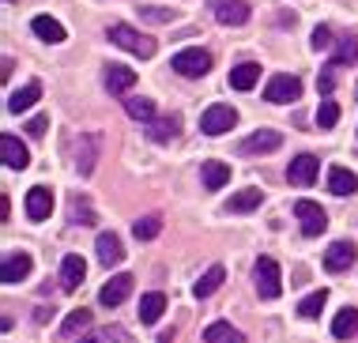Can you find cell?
I'll list each match as a JSON object with an SVG mask.
<instances>
[{
  "instance_id": "6da1fadb",
  "label": "cell",
  "mask_w": 358,
  "mask_h": 343,
  "mask_svg": "<svg viewBox=\"0 0 358 343\" xmlns=\"http://www.w3.org/2000/svg\"><path fill=\"white\" fill-rule=\"evenodd\" d=\"M106 34H110V42H113V46L129 49V53H136V57H151V53H155V38L140 34V31H132V27H124V23L110 27Z\"/></svg>"
},
{
  "instance_id": "7a4b0ae2",
  "label": "cell",
  "mask_w": 358,
  "mask_h": 343,
  "mask_svg": "<svg viewBox=\"0 0 358 343\" xmlns=\"http://www.w3.org/2000/svg\"><path fill=\"white\" fill-rule=\"evenodd\" d=\"M173 72L189 76V80H200V76L211 72V53L208 49H181V53H173Z\"/></svg>"
},
{
  "instance_id": "3957f363",
  "label": "cell",
  "mask_w": 358,
  "mask_h": 343,
  "mask_svg": "<svg viewBox=\"0 0 358 343\" xmlns=\"http://www.w3.org/2000/svg\"><path fill=\"white\" fill-rule=\"evenodd\" d=\"M253 279H257L260 298H279V294H283V276H279V264H275L272 257H260V260H257Z\"/></svg>"
},
{
  "instance_id": "277c9868",
  "label": "cell",
  "mask_w": 358,
  "mask_h": 343,
  "mask_svg": "<svg viewBox=\"0 0 358 343\" xmlns=\"http://www.w3.org/2000/svg\"><path fill=\"white\" fill-rule=\"evenodd\" d=\"M294 215H298V223H302V238H321L324 227H328L324 208H321V204H313V200H298Z\"/></svg>"
},
{
  "instance_id": "5b68a950",
  "label": "cell",
  "mask_w": 358,
  "mask_h": 343,
  "mask_svg": "<svg viewBox=\"0 0 358 343\" xmlns=\"http://www.w3.org/2000/svg\"><path fill=\"white\" fill-rule=\"evenodd\" d=\"M264 98H268V102H279V106H283V102H298V98H302V80L290 76V72H279V76L268 80Z\"/></svg>"
},
{
  "instance_id": "8992f818",
  "label": "cell",
  "mask_w": 358,
  "mask_h": 343,
  "mask_svg": "<svg viewBox=\"0 0 358 343\" xmlns=\"http://www.w3.org/2000/svg\"><path fill=\"white\" fill-rule=\"evenodd\" d=\"M238 125V110L234 106H208L204 117H200V129H204L208 136H222V132H230Z\"/></svg>"
},
{
  "instance_id": "52a82bcc",
  "label": "cell",
  "mask_w": 358,
  "mask_h": 343,
  "mask_svg": "<svg viewBox=\"0 0 358 343\" xmlns=\"http://www.w3.org/2000/svg\"><path fill=\"white\" fill-rule=\"evenodd\" d=\"M317 170H321V159H317V155H309V151H302V155H294V159H290L287 181L290 185H313L317 181Z\"/></svg>"
},
{
  "instance_id": "ba28073f",
  "label": "cell",
  "mask_w": 358,
  "mask_h": 343,
  "mask_svg": "<svg viewBox=\"0 0 358 343\" xmlns=\"http://www.w3.org/2000/svg\"><path fill=\"white\" fill-rule=\"evenodd\" d=\"M129 294H132V276H129V272H117L113 279H106V287L99 290V302L106 309H113V306H121Z\"/></svg>"
},
{
  "instance_id": "9c48e42d",
  "label": "cell",
  "mask_w": 358,
  "mask_h": 343,
  "mask_svg": "<svg viewBox=\"0 0 358 343\" xmlns=\"http://www.w3.org/2000/svg\"><path fill=\"white\" fill-rule=\"evenodd\" d=\"M355 257H358L355 241H332V245H328V253H324V268L328 272H347L355 264Z\"/></svg>"
},
{
  "instance_id": "30bf717a",
  "label": "cell",
  "mask_w": 358,
  "mask_h": 343,
  "mask_svg": "<svg viewBox=\"0 0 358 343\" xmlns=\"http://www.w3.org/2000/svg\"><path fill=\"white\" fill-rule=\"evenodd\" d=\"M279 144H283V136H279L275 129H257L253 136L241 140V151L245 155H268V151H275Z\"/></svg>"
},
{
  "instance_id": "8fae6325",
  "label": "cell",
  "mask_w": 358,
  "mask_h": 343,
  "mask_svg": "<svg viewBox=\"0 0 358 343\" xmlns=\"http://www.w3.org/2000/svg\"><path fill=\"white\" fill-rule=\"evenodd\" d=\"M0 159H4L8 170H27V162H31V155H27V147L15 140V136H0Z\"/></svg>"
},
{
  "instance_id": "7c38bea8",
  "label": "cell",
  "mask_w": 358,
  "mask_h": 343,
  "mask_svg": "<svg viewBox=\"0 0 358 343\" xmlns=\"http://www.w3.org/2000/svg\"><path fill=\"white\" fill-rule=\"evenodd\" d=\"M27 276H31V257L27 253H8L4 264H0V279L12 287V283H23Z\"/></svg>"
},
{
  "instance_id": "4fadbf2b",
  "label": "cell",
  "mask_w": 358,
  "mask_h": 343,
  "mask_svg": "<svg viewBox=\"0 0 358 343\" xmlns=\"http://www.w3.org/2000/svg\"><path fill=\"white\" fill-rule=\"evenodd\" d=\"M50 211H53V192L45 189V185H34V189L27 192V215H31L34 223H42V219H50Z\"/></svg>"
},
{
  "instance_id": "5bb4252c",
  "label": "cell",
  "mask_w": 358,
  "mask_h": 343,
  "mask_svg": "<svg viewBox=\"0 0 358 343\" xmlns=\"http://www.w3.org/2000/svg\"><path fill=\"white\" fill-rule=\"evenodd\" d=\"M94 249H99V260L102 268H117V264L124 260V245L117 234H99V241H94Z\"/></svg>"
},
{
  "instance_id": "9a60e30c",
  "label": "cell",
  "mask_w": 358,
  "mask_h": 343,
  "mask_svg": "<svg viewBox=\"0 0 358 343\" xmlns=\"http://www.w3.org/2000/svg\"><path fill=\"white\" fill-rule=\"evenodd\" d=\"M132 87H136V72H132V68H124V64L106 68V91L110 94H124V91H132Z\"/></svg>"
},
{
  "instance_id": "2e32d148",
  "label": "cell",
  "mask_w": 358,
  "mask_h": 343,
  "mask_svg": "<svg viewBox=\"0 0 358 343\" xmlns=\"http://www.w3.org/2000/svg\"><path fill=\"white\" fill-rule=\"evenodd\" d=\"M83 276H87L83 257H80V253H69V257L61 260V287H64V290H76V287L83 283Z\"/></svg>"
},
{
  "instance_id": "e0dca14e",
  "label": "cell",
  "mask_w": 358,
  "mask_h": 343,
  "mask_svg": "<svg viewBox=\"0 0 358 343\" xmlns=\"http://www.w3.org/2000/svg\"><path fill=\"white\" fill-rule=\"evenodd\" d=\"M215 15L227 27H241L249 19V4L245 0H215Z\"/></svg>"
},
{
  "instance_id": "ac0fdd59",
  "label": "cell",
  "mask_w": 358,
  "mask_h": 343,
  "mask_svg": "<svg viewBox=\"0 0 358 343\" xmlns=\"http://www.w3.org/2000/svg\"><path fill=\"white\" fill-rule=\"evenodd\" d=\"M99 136H80V144H76V166H80V174L87 178V174L94 170V159H99Z\"/></svg>"
},
{
  "instance_id": "d6986e66",
  "label": "cell",
  "mask_w": 358,
  "mask_h": 343,
  "mask_svg": "<svg viewBox=\"0 0 358 343\" xmlns=\"http://www.w3.org/2000/svg\"><path fill=\"white\" fill-rule=\"evenodd\" d=\"M162 313H166V294L162 290H151L140 298V325H155Z\"/></svg>"
},
{
  "instance_id": "ffe728a7",
  "label": "cell",
  "mask_w": 358,
  "mask_h": 343,
  "mask_svg": "<svg viewBox=\"0 0 358 343\" xmlns=\"http://www.w3.org/2000/svg\"><path fill=\"white\" fill-rule=\"evenodd\" d=\"M257 80H260V64L257 61H241L238 68H230V87H234V91H253Z\"/></svg>"
},
{
  "instance_id": "44dd1931",
  "label": "cell",
  "mask_w": 358,
  "mask_h": 343,
  "mask_svg": "<svg viewBox=\"0 0 358 343\" xmlns=\"http://www.w3.org/2000/svg\"><path fill=\"white\" fill-rule=\"evenodd\" d=\"M38 98H42V83L31 80V83H23L12 98H8V110H12V113H23V110H31Z\"/></svg>"
},
{
  "instance_id": "7402d4cb",
  "label": "cell",
  "mask_w": 358,
  "mask_h": 343,
  "mask_svg": "<svg viewBox=\"0 0 358 343\" xmlns=\"http://www.w3.org/2000/svg\"><path fill=\"white\" fill-rule=\"evenodd\" d=\"M200 181H204V189L219 192L222 185L230 181V166H227V162H215V159L204 162V166H200Z\"/></svg>"
},
{
  "instance_id": "603a6c76",
  "label": "cell",
  "mask_w": 358,
  "mask_h": 343,
  "mask_svg": "<svg viewBox=\"0 0 358 343\" xmlns=\"http://www.w3.org/2000/svg\"><path fill=\"white\" fill-rule=\"evenodd\" d=\"M222 279H227V268H222V264H211V268L204 272V276L196 279V287H192V294H196V298H211V294H215V290L222 287Z\"/></svg>"
},
{
  "instance_id": "cb8c5ba5",
  "label": "cell",
  "mask_w": 358,
  "mask_h": 343,
  "mask_svg": "<svg viewBox=\"0 0 358 343\" xmlns=\"http://www.w3.org/2000/svg\"><path fill=\"white\" fill-rule=\"evenodd\" d=\"M31 31L42 38V42H64V38H69V31H64L61 23H57V19H50V15H34V23H31Z\"/></svg>"
},
{
  "instance_id": "d4e9b609",
  "label": "cell",
  "mask_w": 358,
  "mask_h": 343,
  "mask_svg": "<svg viewBox=\"0 0 358 343\" xmlns=\"http://www.w3.org/2000/svg\"><path fill=\"white\" fill-rule=\"evenodd\" d=\"M328 189H332L336 196H351L358 189V178L347 170V166H332V170H328Z\"/></svg>"
},
{
  "instance_id": "484cf974",
  "label": "cell",
  "mask_w": 358,
  "mask_h": 343,
  "mask_svg": "<svg viewBox=\"0 0 358 343\" xmlns=\"http://www.w3.org/2000/svg\"><path fill=\"white\" fill-rule=\"evenodd\" d=\"M204 340L208 343H245V336H241L230 321H211V325L204 328Z\"/></svg>"
},
{
  "instance_id": "4316f807",
  "label": "cell",
  "mask_w": 358,
  "mask_h": 343,
  "mask_svg": "<svg viewBox=\"0 0 358 343\" xmlns=\"http://www.w3.org/2000/svg\"><path fill=\"white\" fill-rule=\"evenodd\" d=\"M257 208H260V189H241L227 200V211H234V215H249Z\"/></svg>"
},
{
  "instance_id": "83f0119b",
  "label": "cell",
  "mask_w": 358,
  "mask_h": 343,
  "mask_svg": "<svg viewBox=\"0 0 358 343\" xmlns=\"http://www.w3.org/2000/svg\"><path fill=\"white\" fill-rule=\"evenodd\" d=\"M178 132H181L178 117H155V121L148 125V136H151V140H159V144L173 140V136H178Z\"/></svg>"
},
{
  "instance_id": "f1b7e54d",
  "label": "cell",
  "mask_w": 358,
  "mask_h": 343,
  "mask_svg": "<svg viewBox=\"0 0 358 343\" xmlns=\"http://www.w3.org/2000/svg\"><path fill=\"white\" fill-rule=\"evenodd\" d=\"M358 332V309H340L332 321V336L336 340H351Z\"/></svg>"
},
{
  "instance_id": "f546056e",
  "label": "cell",
  "mask_w": 358,
  "mask_h": 343,
  "mask_svg": "<svg viewBox=\"0 0 358 343\" xmlns=\"http://www.w3.org/2000/svg\"><path fill=\"white\" fill-rule=\"evenodd\" d=\"M124 110H129V117H136V121H143V125H151L155 117H159L151 98H124Z\"/></svg>"
},
{
  "instance_id": "4dcf8cb0",
  "label": "cell",
  "mask_w": 358,
  "mask_h": 343,
  "mask_svg": "<svg viewBox=\"0 0 358 343\" xmlns=\"http://www.w3.org/2000/svg\"><path fill=\"white\" fill-rule=\"evenodd\" d=\"M159 230H162V215H143V219L132 223V234H136V241L159 238Z\"/></svg>"
},
{
  "instance_id": "1f68e13d",
  "label": "cell",
  "mask_w": 358,
  "mask_h": 343,
  "mask_svg": "<svg viewBox=\"0 0 358 343\" xmlns=\"http://www.w3.org/2000/svg\"><path fill=\"white\" fill-rule=\"evenodd\" d=\"M351 61H358V38L347 34V38H340V42H336V49H332V64H351Z\"/></svg>"
},
{
  "instance_id": "d6a6232c",
  "label": "cell",
  "mask_w": 358,
  "mask_h": 343,
  "mask_svg": "<svg viewBox=\"0 0 358 343\" xmlns=\"http://www.w3.org/2000/svg\"><path fill=\"white\" fill-rule=\"evenodd\" d=\"M324 302H328V290H313V294H306V298L298 302V313H302L306 321H309V317H321Z\"/></svg>"
},
{
  "instance_id": "836d02e7",
  "label": "cell",
  "mask_w": 358,
  "mask_h": 343,
  "mask_svg": "<svg viewBox=\"0 0 358 343\" xmlns=\"http://www.w3.org/2000/svg\"><path fill=\"white\" fill-rule=\"evenodd\" d=\"M336 121H340V106H336L332 98H324V102L317 106V125H321V129H336Z\"/></svg>"
},
{
  "instance_id": "e575fe53",
  "label": "cell",
  "mask_w": 358,
  "mask_h": 343,
  "mask_svg": "<svg viewBox=\"0 0 358 343\" xmlns=\"http://www.w3.org/2000/svg\"><path fill=\"white\" fill-rule=\"evenodd\" d=\"M72 219L76 223H87V227L99 219V215L91 211V200H87V196H72Z\"/></svg>"
},
{
  "instance_id": "d590c367",
  "label": "cell",
  "mask_w": 358,
  "mask_h": 343,
  "mask_svg": "<svg viewBox=\"0 0 358 343\" xmlns=\"http://www.w3.org/2000/svg\"><path fill=\"white\" fill-rule=\"evenodd\" d=\"M87 325H91V313H87V309H76V313L64 317V332H69V336H76V332L87 328Z\"/></svg>"
},
{
  "instance_id": "8d00e7d4",
  "label": "cell",
  "mask_w": 358,
  "mask_h": 343,
  "mask_svg": "<svg viewBox=\"0 0 358 343\" xmlns=\"http://www.w3.org/2000/svg\"><path fill=\"white\" fill-rule=\"evenodd\" d=\"M309 46H313V49H328V46H332V31H328V27H313Z\"/></svg>"
},
{
  "instance_id": "74e56055",
  "label": "cell",
  "mask_w": 358,
  "mask_h": 343,
  "mask_svg": "<svg viewBox=\"0 0 358 343\" xmlns=\"http://www.w3.org/2000/svg\"><path fill=\"white\" fill-rule=\"evenodd\" d=\"M143 19H151V23H170L173 12H166V8H140Z\"/></svg>"
},
{
  "instance_id": "f35d334b",
  "label": "cell",
  "mask_w": 358,
  "mask_h": 343,
  "mask_svg": "<svg viewBox=\"0 0 358 343\" xmlns=\"http://www.w3.org/2000/svg\"><path fill=\"white\" fill-rule=\"evenodd\" d=\"M332 83H336V64H328L321 72V80H317V87H321V94H332Z\"/></svg>"
},
{
  "instance_id": "ab89813d",
  "label": "cell",
  "mask_w": 358,
  "mask_h": 343,
  "mask_svg": "<svg viewBox=\"0 0 358 343\" xmlns=\"http://www.w3.org/2000/svg\"><path fill=\"white\" fill-rule=\"evenodd\" d=\"M45 125H50V117H34V121L27 125V132H31V136H42V132H45Z\"/></svg>"
},
{
  "instance_id": "60d3db41",
  "label": "cell",
  "mask_w": 358,
  "mask_h": 343,
  "mask_svg": "<svg viewBox=\"0 0 358 343\" xmlns=\"http://www.w3.org/2000/svg\"><path fill=\"white\" fill-rule=\"evenodd\" d=\"M159 343H173V336H170V332H162V336H159Z\"/></svg>"
}]
</instances>
